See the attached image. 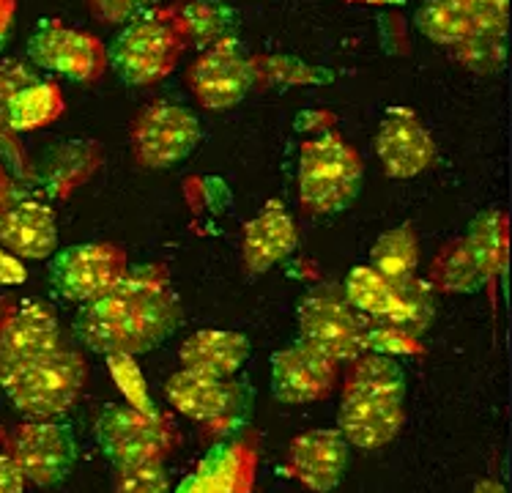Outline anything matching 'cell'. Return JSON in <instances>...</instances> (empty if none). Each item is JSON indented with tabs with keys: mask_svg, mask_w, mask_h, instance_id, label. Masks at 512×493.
<instances>
[{
	"mask_svg": "<svg viewBox=\"0 0 512 493\" xmlns=\"http://www.w3.org/2000/svg\"><path fill=\"white\" fill-rule=\"evenodd\" d=\"M403 400L406 373L398 359L384 354H362L345 381L337 431L359 450H378L403 428Z\"/></svg>",
	"mask_w": 512,
	"mask_h": 493,
	"instance_id": "cell-2",
	"label": "cell"
},
{
	"mask_svg": "<svg viewBox=\"0 0 512 493\" xmlns=\"http://www.w3.org/2000/svg\"><path fill=\"white\" fill-rule=\"evenodd\" d=\"M113 493H170V477L165 466H140V469H121Z\"/></svg>",
	"mask_w": 512,
	"mask_h": 493,
	"instance_id": "cell-30",
	"label": "cell"
},
{
	"mask_svg": "<svg viewBox=\"0 0 512 493\" xmlns=\"http://www.w3.org/2000/svg\"><path fill=\"white\" fill-rule=\"evenodd\" d=\"M173 20L184 44H192L198 50H209L236 31V11L222 0H184L173 11Z\"/></svg>",
	"mask_w": 512,
	"mask_h": 493,
	"instance_id": "cell-23",
	"label": "cell"
},
{
	"mask_svg": "<svg viewBox=\"0 0 512 493\" xmlns=\"http://www.w3.org/2000/svg\"><path fill=\"white\" fill-rule=\"evenodd\" d=\"M414 22L422 36L447 47H458L474 36V9L469 0H425Z\"/></svg>",
	"mask_w": 512,
	"mask_h": 493,
	"instance_id": "cell-26",
	"label": "cell"
},
{
	"mask_svg": "<svg viewBox=\"0 0 512 493\" xmlns=\"http://www.w3.org/2000/svg\"><path fill=\"white\" fill-rule=\"evenodd\" d=\"M373 269L389 280H408L419 266V242L411 225H400L387 231L373 244Z\"/></svg>",
	"mask_w": 512,
	"mask_h": 493,
	"instance_id": "cell-27",
	"label": "cell"
},
{
	"mask_svg": "<svg viewBox=\"0 0 512 493\" xmlns=\"http://www.w3.org/2000/svg\"><path fill=\"white\" fill-rule=\"evenodd\" d=\"M33 80H39V77L28 66H22L17 61L3 63V69H0V110H3V105L9 102L11 96L17 94L20 88H25V85H31Z\"/></svg>",
	"mask_w": 512,
	"mask_h": 493,
	"instance_id": "cell-32",
	"label": "cell"
},
{
	"mask_svg": "<svg viewBox=\"0 0 512 493\" xmlns=\"http://www.w3.org/2000/svg\"><path fill=\"white\" fill-rule=\"evenodd\" d=\"M471 6H480V9H496L507 11L510 9V0H469Z\"/></svg>",
	"mask_w": 512,
	"mask_h": 493,
	"instance_id": "cell-39",
	"label": "cell"
},
{
	"mask_svg": "<svg viewBox=\"0 0 512 493\" xmlns=\"http://www.w3.org/2000/svg\"><path fill=\"white\" fill-rule=\"evenodd\" d=\"M510 222L502 211H485L471 222L466 239H460L469 250L471 261L485 277V283L499 277L507 269V252H510Z\"/></svg>",
	"mask_w": 512,
	"mask_h": 493,
	"instance_id": "cell-25",
	"label": "cell"
},
{
	"mask_svg": "<svg viewBox=\"0 0 512 493\" xmlns=\"http://www.w3.org/2000/svg\"><path fill=\"white\" fill-rule=\"evenodd\" d=\"M337 381V365L296 340L272 357V395L285 406L324 400Z\"/></svg>",
	"mask_w": 512,
	"mask_h": 493,
	"instance_id": "cell-15",
	"label": "cell"
},
{
	"mask_svg": "<svg viewBox=\"0 0 512 493\" xmlns=\"http://www.w3.org/2000/svg\"><path fill=\"white\" fill-rule=\"evenodd\" d=\"M296 244H299L296 222L280 200H272L258 211L255 220L244 225L241 261L250 274H263L285 258H291Z\"/></svg>",
	"mask_w": 512,
	"mask_h": 493,
	"instance_id": "cell-21",
	"label": "cell"
},
{
	"mask_svg": "<svg viewBox=\"0 0 512 493\" xmlns=\"http://www.w3.org/2000/svg\"><path fill=\"white\" fill-rule=\"evenodd\" d=\"M14 307H17V299H9V296H0V332H3V326L14 313Z\"/></svg>",
	"mask_w": 512,
	"mask_h": 493,
	"instance_id": "cell-37",
	"label": "cell"
},
{
	"mask_svg": "<svg viewBox=\"0 0 512 493\" xmlns=\"http://www.w3.org/2000/svg\"><path fill=\"white\" fill-rule=\"evenodd\" d=\"M343 299L367 321L400 326L414 337L433 321V288L428 283L417 277L389 280L373 266H356L348 272Z\"/></svg>",
	"mask_w": 512,
	"mask_h": 493,
	"instance_id": "cell-6",
	"label": "cell"
},
{
	"mask_svg": "<svg viewBox=\"0 0 512 493\" xmlns=\"http://www.w3.org/2000/svg\"><path fill=\"white\" fill-rule=\"evenodd\" d=\"M187 80L200 105L225 110L239 105L250 94L255 83V61L247 55L244 44L230 36L200 53L198 61L189 66Z\"/></svg>",
	"mask_w": 512,
	"mask_h": 493,
	"instance_id": "cell-13",
	"label": "cell"
},
{
	"mask_svg": "<svg viewBox=\"0 0 512 493\" xmlns=\"http://www.w3.org/2000/svg\"><path fill=\"white\" fill-rule=\"evenodd\" d=\"M381 165L392 179H414L436 162V143L411 110L392 107L376 135Z\"/></svg>",
	"mask_w": 512,
	"mask_h": 493,
	"instance_id": "cell-17",
	"label": "cell"
},
{
	"mask_svg": "<svg viewBox=\"0 0 512 493\" xmlns=\"http://www.w3.org/2000/svg\"><path fill=\"white\" fill-rule=\"evenodd\" d=\"M6 132H9V129H6V124H3V116H0V137L6 135Z\"/></svg>",
	"mask_w": 512,
	"mask_h": 493,
	"instance_id": "cell-40",
	"label": "cell"
},
{
	"mask_svg": "<svg viewBox=\"0 0 512 493\" xmlns=\"http://www.w3.org/2000/svg\"><path fill=\"white\" fill-rule=\"evenodd\" d=\"M126 255L113 244H77L50 261V285L66 302H91L126 274Z\"/></svg>",
	"mask_w": 512,
	"mask_h": 493,
	"instance_id": "cell-12",
	"label": "cell"
},
{
	"mask_svg": "<svg viewBox=\"0 0 512 493\" xmlns=\"http://www.w3.org/2000/svg\"><path fill=\"white\" fill-rule=\"evenodd\" d=\"M460 61L469 69L482 74L499 72L507 63V36H485V33H474L466 42L458 44Z\"/></svg>",
	"mask_w": 512,
	"mask_h": 493,
	"instance_id": "cell-29",
	"label": "cell"
},
{
	"mask_svg": "<svg viewBox=\"0 0 512 493\" xmlns=\"http://www.w3.org/2000/svg\"><path fill=\"white\" fill-rule=\"evenodd\" d=\"M61 346L58 318L39 299H22L0 332V373L25 359L42 357Z\"/></svg>",
	"mask_w": 512,
	"mask_h": 493,
	"instance_id": "cell-18",
	"label": "cell"
},
{
	"mask_svg": "<svg viewBox=\"0 0 512 493\" xmlns=\"http://www.w3.org/2000/svg\"><path fill=\"white\" fill-rule=\"evenodd\" d=\"M184 39L178 33L170 9H151L126 25L107 50V63L126 85H151L168 77L184 53Z\"/></svg>",
	"mask_w": 512,
	"mask_h": 493,
	"instance_id": "cell-4",
	"label": "cell"
},
{
	"mask_svg": "<svg viewBox=\"0 0 512 493\" xmlns=\"http://www.w3.org/2000/svg\"><path fill=\"white\" fill-rule=\"evenodd\" d=\"M17 200V187L11 181L9 170L0 165V211H6Z\"/></svg>",
	"mask_w": 512,
	"mask_h": 493,
	"instance_id": "cell-36",
	"label": "cell"
},
{
	"mask_svg": "<svg viewBox=\"0 0 512 493\" xmlns=\"http://www.w3.org/2000/svg\"><path fill=\"white\" fill-rule=\"evenodd\" d=\"M436 280L450 294H474L485 285V277L477 269V263L471 261L463 242H452L441 252L439 263H436Z\"/></svg>",
	"mask_w": 512,
	"mask_h": 493,
	"instance_id": "cell-28",
	"label": "cell"
},
{
	"mask_svg": "<svg viewBox=\"0 0 512 493\" xmlns=\"http://www.w3.org/2000/svg\"><path fill=\"white\" fill-rule=\"evenodd\" d=\"M96 444L115 469H140L165 463L176 450L178 433L159 411H137L126 403L107 406L96 420Z\"/></svg>",
	"mask_w": 512,
	"mask_h": 493,
	"instance_id": "cell-7",
	"label": "cell"
},
{
	"mask_svg": "<svg viewBox=\"0 0 512 493\" xmlns=\"http://www.w3.org/2000/svg\"><path fill=\"white\" fill-rule=\"evenodd\" d=\"M6 441V431H3V425H0V444Z\"/></svg>",
	"mask_w": 512,
	"mask_h": 493,
	"instance_id": "cell-41",
	"label": "cell"
},
{
	"mask_svg": "<svg viewBox=\"0 0 512 493\" xmlns=\"http://www.w3.org/2000/svg\"><path fill=\"white\" fill-rule=\"evenodd\" d=\"M28 280V272L11 252L0 247V285H20Z\"/></svg>",
	"mask_w": 512,
	"mask_h": 493,
	"instance_id": "cell-34",
	"label": "cell"
},
{
	"mask_svg": "<svg viewBox=\"0 0 512 493\" xmlns=\"http://www.w3.org/2000/svg\"><path fill=\"white\" fill-rule=\"evenodd\" d=\"M471 493H507V488H504L499 480H482V483L474 485V491Z\"/></svg>",
	"mask_w": 512,
	"mask_h": 493,
	"instance_id": "cell-38",
	"label": "cell"
},
{
	"mask_svg": "<svg viewBox=\"0 0 512 493\" xmlns=\"http://www.w3.org/2000/svg\"><path fill=\"white\" fill-rule=\"evenodd\" d=\"M85 359L74 348H53L0 373V389L14 409L36 422H55L72 409L85 387Z\"/></svg>",
	"mask_w": 512,
	"mask_h": 493,
	"instance_id": "cell-3",
	"label": "cell"
},
{
	"mask_svg": "<svg viewBox=\"0 0 512 493\" xmlns=\"http://www.w3.org/2000/svg\"><path fill=\"white\" fill-rule=\"evenodd\" d=\"M63 113L61 88L50 80H33L31 85L20 88L3 105L0 116L9 132H33L39 126L53 124L55 118Z\"/></svg>",
	"mask_w": 512,
	"mask_h": 493,
	"instance_id": "cell-24",
	"label": "cell"
},
{
	"mask_svg": "<svg viewBox=\"0 0 512 493\" xmlns=\"http://www.w3.org/2000/svg\"><path fill=\"white\" fill-rule=\"evenodd\" d=\"M365 165L343 137L324 135L304 143L299 157V198L315 214H340L362 192Z\"/></svg>",
	"mask_w": 512,
	"mask_h": 493,
	"instance_id": "cell-5",
	"label": "cell"
},
{
	"mask_svg": "<svg viewBox=\"0 0 512 493\" xmlns=\"http://www.w3.org/2000/svg\"><path fill=\"white\" fill-rule=\"evenodd\" d=\"M170 406L187 420L198 422L217 436H230L247 422L252 411V387L236 378H209L178 370L165 384Z\"/></svg>",
	"mask_w": 512,
	"mask_h": 493,
	"instance_id": "cell-8",
	"label": "cell"
},
{
	"mask_svg": "<svg viewBox=\"0 0 512 493\" xmlns=\"http://www.w3.org/2000/svg\"><path fill=\"white\" fill-rule=\"evenodd\" d=\"M351 461V444L340 431L318 428L296 436L288 447L285 469L296 483L315 493L335 491Z\"/></svg>",
	"mask_w": 512,
	"mask_h": 493,
	"instance_id": "cell-16",
	"label": "cell"
},
{
	"mask_svg": "<svg viewBox=\"0 0 512 493\" xmlns=\"http://www.w3.org/2000/svg\"><path fill=\"white\" fill-rule=\"evenodd\" d=\"M181 368L209 378H233L250 359V340L241 332L200 329L178 351Z\"/></svg>",
	"mask_w": 512,
	"mask_h": 493,
	"instance_id": "cell-22",
	"label": "cell"
},
{
	"mask_svg": "<svg viewBox=\"0 0 512 493\" xmlns=\"http://www.w3.org/2000/svg\"><path fill=\"white\" fill-rule=\"evenodd\" d=\"M181 324V299L159 266H137L80 307L74 337L102 357H140L162 346Z\"/></svg>",
	"mask_w": 512,
	"mask_h": 493,
	"instance_id": "cell-1",
	"label": "cell"
},
{
	"mask_svg": "<svg viewBox=\"0 0 512 493\" xmlns=\"http://www.w3.org/2000/svg\"><path fill=\"white\" fill-rule=\"evenodd\" d=\"M6 455L17 463L25 483L58 485L77 463V436L63 422H22L6 433Z\"/></svg>",
	"mask_w": 512,
	"mask_h": 493,
	"instance_id": "cell-10",
	"label": "cell"
},
{
	"mask_svg": "<svg viewBox=\"0 0 512 493\" xmlns=\"http://www.w3.org/2000/svg\"><path fill=\"white\" fill-rule=\"evenodd\" d=\"M28 58L47 72L74 83H94L107 69V50L91 33L66 28L58 20H42L28 39Z\"/></svg>",
	"mask_w": 512,
	"mask_h": 493,
	"instance_id": "cell-14",
	"label": "cell"
},
{
	"mask_svg": "<svg viewBox=\"0 0 512 493\" xmlns=\"http://www.w3.org/2000/svg\"><path fill=\"white\" fill-rule=\"evenodd\" d=\"M14 9H17V0H0V53H3V47L9 42Z\"/></svg>",
	"mask_w": 512,
	"mask_h": 493,
	"instance_id": "cell-35",
	"label": "cell"
},
{
	"mask_svg": "<svg viewBox=\"0 0 512 493\" xmlns=\"http://www.w3.org/2000/svg\"><path fill=\"white\" fill-rule=\"evenodd\" d=\"M157 0H88V6L94 9V14L102 22L110 25H129L137 20L140 14L151 11Z\"/></svg>",
	"mask_w": 512,
	"mask_h": 493,
	"instance_id": "cell-31",
	"label": "cell"
},
{
	"mask_svg": "<svg viewBox=\"0 0 512 493\" xmlns=\"http://www.w3.org/2000/svg\"><path fill=\"white\" fill-rule=\"evenodd\" d=\"M0 493H25V477L6 452H0Z\"/></svg>",
	"mask_w": 512,
	"mask_h": 493,
	"instance_id": "cell-33",
	"label": "cell"
},
{
	"mask_svg": "<svg viewBox=\"0 0 512 493\" xmlns=\"http://www.w3.org/2000/svg\"><path fill=\"white\" fill-rule=\"evenodd\" d=\"M0 244L14 258L47 261L58 250V225L47 203L39 200H14L0 211Z\"/></svg>",
	"mask_w": 512,
	"mask_h": 493,
	"instance_id": "cell-20",
	"label": "cell"
},
{
	"mask_svg": "<svg viewBox=\"0 0 512 493\" xmlns=\"http://www.w3.org/2000/svg\"><path fill=\"white\" fill-rule=\"evenodd\" d=\"M200 121L173 102L146 107L132 124V151L143 168H173L200 143Z\"/></svg>",
	"mask_w": 512,
	"mask_h": 493,
	"instance_id": "cell-11",
	"label": "cell"
},
{
	"mask_svg": "<svg viewBox=\"0 0 512 493\" xmlns=\"http://www.w3.org/2000/svg\"><path fill=\"white\" fill-rule=\"evenodd\" d=\"M365 329L367 318L356 313L332 288H318L304 296L299 305V340L335 365L356 362L367 354Z\"/></svg>",
	"mask_w": 512,
	"mask_h": 493,
	"instance_id": "cell-9",
	"label": "cell"
},
{
	"mask_svg": "<svg viewBox=\"0 0 512 493\" xmlns=\"http://www.w3.org/2000/svg\"><path fill=\"white\" fill-rule=\"evenodd\" d=\"M255 483V450L247 441L214 444L195 472L187 474L173 493H250Z\"/></svg>",
	"mask_w": 512,
	"mask_h": 493,
	"instance_id": "cell-19",
	"label": "cell"
}]
</instances>
